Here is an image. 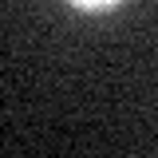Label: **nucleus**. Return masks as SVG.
Returning a JSON list of instances; mask_svg holds the SVG:
<instances>
[{"label":"nucleus","mask_w":158,"mask_h":158,"mask_svg":"<svg viewBox=\"0 0 158 158\" xmlns=\"http://www.w3.org/2000/svg\"><path fill=\"white\" fill-rule=\"evenodd\" d=\"M71 8H79V12H111L118 4L115 0H71Z\"/></svg>","instance_id":"1"}]
</instances>
